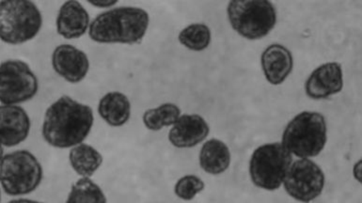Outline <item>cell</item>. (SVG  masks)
<instances>
[{"label":"cell","instance_id":"14","mask_svg":"<svg viewBox=\"0 0 362 203\" xmlns=\"http://www.w3.org/2000/svg\"><path fill=\"white\" fill-rule=\"evenodd\" d=\"M90 16L78 1H67L62 4L57 17V31L67 40L78 39L90 28Z\"/></svg>","mask_w":362,"mask_h":203},{"label":"cell","instance_id":"9","mask_svg":"<svg viewBox=\"0 0 362 203\" xmlns=\"http://www.w3.org/2000/svg\"><path fill=\"white\" fill-rule=\"evenodd\" d=\"M284 185L285 191L293 199L310 203L323 192L325 174L316 163L308 158H302L291 164Z\"/></svg>","mask_w":362,"mask_h":203},{"label":"cell","instance_id":"21","mask_svg":"<svg viewBox=\"0 0 362 203\" xmlns=\"http://www.w3.org/2000/svg\"><path fill=\"white\" fill-rule=\"evenodd\" d=\"M179 41L184 47L193 51H202L209 47L210 28L204 24H192L179 34Z\"/></svg>","mask_w":362,"mask_h":203},{"label":"cell","instance_id":"17","mask_svg":"<svg viewBox=\"0 0 362 203\" xmlns=\"http://www.w3.org/2000/svg\"><path fill=\"white\" fill-rule=\"evenodd\" d=\"M230 164L229 148L221 140H208L202 146L199 153V165L205 173L218 175L227 170Z\"/></svg>","mask_w":362,"mask_h":203},{"label":"cell","instance_id":"15","mask_svg":"<svg viewBox=\"0 0 362 203\" xmlns=\"http://www.w3.org/2000/svg\"><path fill=\"white\" fill-rule=\"evenodd\" d=\"M262 67L270 84H281L293 70L292 53L281 45H269L262 54Z\"/></svg>","mask_w":362,"mask_h":203},{"label":"cell","instance_id":"7","mask_svg":"<svg viewBox=\"0 0 362 203\" xmlns=\"http://www.w3.org/2000/svg\"><path fill=\"white\" fill-rule=\"evenodd\" d=\"M292 161V154L281 143H269L260 146L253 153L250 163V173L253 184L264 190H279L284 184Z\"/></svg>","mask_w":362,"mask_h":203},{"label":"cell","instance_id":"22","mask_svg":"<svg viewBox=\"0 0 362 203\" xmlns=\"http://www.w3.org/2000/svg\"><path fill=\"white\" fill-rule=\"evenodd\" d=\"M204 182L199 177L187 175L182 177L176 182L175 192L178 198L184 201H191L204 190Z\"/></svg>","mask_w":362,"mask_h":203},{"label":"cell","instance_id":"8","mask_svg":"<svg viewBox=\"0 0 362 203\" xmlns=\"http://www.w3.org/2000/svg\"><path fill=\"white\" fill-rule=\"evenodd\" d=\"M39 90L38 79L28 64L19 59L0 64V103L16 105L30 101Z\"/></svg>","mask_w":362,"mask_h":203},{"label":"cell","instance_id":"2","mask_svg":"<svg viewBox=\"0 0 362 203\" xmlns=\"http://www.w3.org/2000/svg\"><path fill=\"white\" fill-rule=\"evenodd\" d=\"M149 22V14L141 8H110L90 23L89 35L100 44H141Z\"/></svg>","mask_w":362,"mask_h":203},{"label":"cell","instance_id":"24","mask_svg":"<svg viewBox=\"0 0 362 203\" xmlns=\"http://www.w3.org/2000/svg\"><path fill=\"white\" fill-rule=\"evenodd\" d=\"M8 203H45L38 201H33V199H13V201L8 202Z\"/></svg>","mask_w":362,"mask_h":203},{"label":"cell","instance_id":"18","mask_svg":"<svg viewBox=\"0 0 362 203\" xmlns=\"http://www.w3.org/2000/svg\"><path fill=\"white\" fill-rule=\"evenodd\" d=\"M69 161L73 170L82 178H90L103 164L102 154L93 146L84 144L73 147L69 153Z\"/></svg>","mask_w":362,"mask_h":203},{"label":"cell","instance_id":"6","mask_svg":"<svg viewBox=\"0 0 362 203\" xmlns=\"http://www.w3.org/2000/svg\"><path fill=\"white\" fill-rule=\"evenodd\" d=\"M228 16L233 30L249 40L264 38L276 23V8L267 0H233Z\"/></svg>","mask_w":362,"mask_h":203},{"label":"cell","instance_id":"5","mask_svg":"<svg viewBox=\"0 0 362 203\" xmlns=\"http://www.w3.org/2000/svg\"><path fill=\"white\" fill-rule=\"evenodd\" d=\"M42 176V165L30 151H16L0 161V185L8 196L33 193L41 185Z\"/></svg>","mask_w":362,"mask_h":203},{"label":"cell","instance_id":"23","mask_svg":"<svg viewBox=\"0 0 362 203\" xmlns=\"http://www.w3.org/2000/svg\"><path fill=\"white\" fill-rule=\"evenodd\" d=\"M88 2H89L90 5L94 6V7L100 8H111L118 3L116 0H93V1Z\"/></svg>","mask_w":362,"mask_h":203},{"label":"cell","instance_id":"10","mask_svg":"<svg viewBox=\"0 0 362 203\" xmlns=\"http://www.w3.org/2000/svg\"><path fill=\"white\" fill-rule=\"evenodd\" d=\"M54 71L67 82L76 84L87 76L90 62L83 51L71 45H61L52 54Z\"/></svg>","mask_w":362,"mask_h":203},{"label":"cell","instance_id":"26","mask_svg":"<svg viewBox=\"0 0 362 203\" xmlns=\"http://www.w3.org/2000/svg\"><path fill=\"white\" fill-rule=\"evenodd\" d=\"M0 199H1V193H0Z\"/></svg>","mask_w":362,"mask_h":203},{"label":"cell","instance_id":"11","mask_svg":"<svg viewBox=\"0 0 362 203\" xmlns=\"http://www.w3.org/2000/svg\"><path fill=\"white\" fill-rule=\"evenodd\" d=\"M31 122L27 111L18 105H0V144L14 147L30 135Z\"/></svg>","mask_w":362,"mask_h":203},{"label":"cell","instance_id":"19","mask_svg":"<svg viewBox=\"0 0 362 203\" xmlns=\"http://www.w3.org/2000/svg\"><path fill=\"white\" fill-rule=\"evenodd\" d=\"M181 116L180 108L172 103H166L158 108L145 111L142 120L149 130L159 131L163 127H172Z\"/></svg>","mask_w":362,"mask_h":203},{"label":"cell","instance_id":"13","mask_svg":"<svg viewBox=\"0 0 362 203\" xmlns=\"http://www.w3.org/2000/svg\"><path fill=\"white\" fill-rule=\"evenodd\" d=\"M209 132V125L202 117L185 114L173 125L169 140L176 148H192L204 141Z\"/></svg>","mask_w":362,"mask_h":203},{"label":"cell","instance_id":"20","mask_svg":"<svg viewBox=\"0 0 362 203\" xmlns=\"http://www.w3.org/2000/svg\"><path fill=\"white\" fill-rule=\"evenodd\" d=\"M66 203H107L101 187L90 178H81L72 185Z\"/></svg>","mask_w":362,"mask_h":203},{"label":"cell","instance_id":"12","mask_svg":"<svg viewBox=\"0 0 362 203\" xmlns=\"http://www.w3.org/2000/svg\"><path fill=\"white\" fill-rule=\"evenodd\" d=\"M343 70L337 62L321 65L313 71L305 84L310 98L320 100L340 93L343 90Z\"/></svg>","mask_w":362,"mask_h":203},{"label":"cell","instance_id":"1","mask_svg":"<svg viewBox=\"0 0 362 203\" xmlns=\"http://www.w3.org/2000/svg\"><path fill=\"white\" fill-rule=\"evenodd\" d=\"M93 122V111L89 105L62 96L45 112L42 137L52 147H75L89 136Z\"/></svg>","mask_w":362,"mask_h":203},{"label":"cell","instance_id":"25","mask_svg":"<svg viewBox=\"0 0 362 203\" xmlns=\"http://www.w3.org/2000/svg\"><path fill=\"white\" fill-rule=\"evenodd\" d=\"M3 156H4V148H3V146L0 144V161H1Z\"/></svg>","mask_w":362,"mask_h":203},{"label":"cell","instance_id":"16","mask_svg":"<svg viewBox=\"0 0 362 203\" xmlns=\"http://www.w3.org/2000/svg\"><path fill=\"white\" fill-rule=\"evenodd\" d=\"M98 113L108 125L121 127L129 121L131 104L129 99L119 91H111L103 96L98 105Z\"/></svg>","mask_w":362,"mask_h":203},{"label":"cell","instance_id":"3","mask_svg":"<svg viewBox=\"0 0 362 203\" xmlns=\"http://www.w3.org/2000/svg\"><path fill=\"white\" fill-rule=\"evenodd\" d=\"M327 124L318 112L303 111L287 124L282 135V146L299 158L317 156L327 143Z\"/></svg>","mask_w":362,"mask_h":203},{"label":"cell","instance_id":"4","mask_svg":"<svg viewBox=\"0 0 362 203\" xmlns=\"http://www.w3.org/2000/svg\"><path fill=\"white\" fill-rule=\"evenodd\" d=\"M42 25L41 11L35 3L25 0L0 2V40L22 45L35 38Z\"/></svg>","mask_w":362,"mask_h":203}]
</instances>
